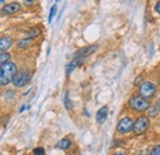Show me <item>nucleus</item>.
<instances>
[{
	"mask_svg": "<svg viewBox=\"0 0 160 155\" xmlns=\"http://www.w3.org/2000/svg\"><path fill=\"white\" fill-rule=\"evenodd\" d=\"M155 11H157L158 14H160V1H158L157 5H155Z\"/></svg>",
	"mask_w": 160,
	"mask_h": 155,
	"instance_id": "nucleus-20",
	"label": "nucleus"
},
{
	"mask_svg": "<svg viewBox=\"0 0 160 155\" xmlns=\"http://www.w3.org/2000/svg\"><path fill=\"white\" fill-rule=\"evenodd\" d=\"M148 128H149V118L148 117L140 116L134 121L133 132L136 134H143Z\"/></svg>",
	"mask_w": 160,
	"mask_h": 155,
	"instance_id": "nucleus-5",
	"label": "nucleus"
},
{
	"mask_svg": "<svg viewBox=\"0 0 160 155\" xmlns=\"http://www.w3.org/2000/svg\"><path fill=\"white\" fill-rule=\"evenodd\" d=\"M31 79V72L28 70H22V72H19L14 80H12V84L15 88H23Z\"/></svg>",
	"mask_w": 160,
	"mask_h": 155,
	"instance_id": "nucleus-3",
	"label": "nucleus"
},
{
	"mask_svg": "<svg viewBox=\"0 0 160 155\" xmlns=\"http://www.w3.org/2000/svg\"><path fill=\"white\" fill-rule=\"evenodd\" d=\"M70 145H72V142L68 139V138H63V139H60L59 142L57 143V148L58 149H62V150H67V149H69L70 148Z\"/></svg>",
	"mask_w": 160,
	"mask_h": 155,
	"instance_id": "nucleus-10",
	"label": "nucleus"
},
{
	"mask_svg": "<svg viewBox=\"0 0 160 155\" xmlns=\"http://www.w3.org/2000/svg\"><path fill=\"white\" fill-rule=\"evenodd\" d=\"M32 41H33V39H31V38H22L19 41L18 47H19V48H26V47H28V46L32 43Z\"/></svg>",
	"mask_w": 160,
	"mask_h": 155,
	"instance_id": "nucleus-14",
	"label": "nucleus"
},
{
	"mask_svg": "<svg viewBox=\"0 0 160 155\" xmlns=\"http://www.w3.org/2000/svg\"><path fill=\"white\" fill-rule=\"evenodd\" d=\"M115 155H127V154H126L124 152H118V153H116Z\"/></svg>",
	"mask_w": 160,
	"mask_h": 155,
	"instance_id": "nucleus-21",
	"label": "nucleus"
},
{
	"mask_svg": "<svg viewBox=\"0 0 160 155\" xmlns=\"http://www.w3.org/2000/svg\"><path fill=\"white\" fill-rule=\"evenodd\" d=\"M44 154H46V152H44L43 148H36L33 150V155H44Z\"/></svg>",
	"mask_w": 160,
	"mask_h": 155,
	"instance_id": "nucleus-19",
	"label": "nucleus"
},
{
	"mask_svg": "<svg viewBox=\"0 0 160 155\" xmlns=\"http://www.w3.org/2000/svg\"><path fill=\"white\" fill-rule=\"evenodd\" d=\"M20 8L21 6L19 2H10V4L5 5L1 11L4 15H12V14H16L20 10Z\"/></svg>",
	"mask_w": 160,
	"mask_h": 155,
	"instance_id": "nucleus-7",
	"label": "nucleus"
},
{
	"mask_svg": "<svg viewBox=\"0 0 160 155\" xmlns=\"http://www.w3.org/2000/svg\"><path fill=\"white\" fill-rule=\"evenodd\" d=\"M133 127H134V122L131 118L124 117V118H122L118 122L117 131L120 133H122V134H126V133H129L131 131H133Z\"/></svg>",
	"mask_w": 160,
	"mask_h": 155,
	"instance_id": "nucleus-6",
	"label": "nucleus"
},
{
	"mask_svg": "<svg viewBox=\"0 0 160 155\" xmlns=\"http://www.w3.org/2000/svg\"><path fill=\"white\" fill-rule=\"evenodd\" d=\"M96 48H98V46H89V47H86V48H82V49H80V51H78V52L75 53V58L82 59L84 57H88V56H90L91 53H94V52L96 51Z\"/></svg>",
	"mask_w": 160,
	"mask_h": 155,
	"instance_id": "nucleus-8",
	"label": "nucleus"
},
{
	"mask_svg": "<svg viewBox=\"0 0 160 155\" xmlns=\"http://www.w3.org/2000/svg\"><path fill=\"white\" fill-rule=\"evenodd\" d=\"M18 74V68L14 63L9 62L4 65H1V69H0V84L2 86L8 85L10 81L12 82L15 75Z\"/></svg>",
	"mask_w": 160,
	"mask_h": 155,
	"instance_id": "nucleus-1",
	"label": "nucleus"
},
{
	"mask_svg": "<svg viewBox=\"0 0 160 155\" xmlns=\"http://www.w3.org/2000/svg\"><path fill=\"white\" fill-rule=\"evenodd\" d=\"M9 59H10V54L9 53H5V52L0 53V63H1V65L9 63Z\"/></svg>",
	"mask_w": 160,
	"mask_h": 155,
	"instance_id": "nucleus-16",
	"label": "nucleus"
},
{
	"mask_svg": "<svg viewBox=\"0 0 160 155\" xmlns=\"http://www.w3.org/2000/svg\"><path fill=\"white\" fill-rule=\"evenodd\" d=\"M41 35V30L38 27H33V28H31L30 31H27L26 32V38H36V37H38Z\"/></svg>",
	"mask_w": 160,
	"mask_h": 155,
	"instance_id": "nucleus-12",
	"label": "nucleus"
},
{
	"mask_svg": "<svg viewBox=\"0 0 160 155\" xmlns=\"http://www.w3.org/2000/svg\"><path fill=\"white\" fill-rule=\"evenodd\" d=\"M106 117H107V107H101L99 110V112L96 113V119L99 123H103L106 121Z\"/></svg>",
	"mask_w": 160,
	"mask_h": 155,
	"instance_id": "nucleus-11",
	"label": "nucleus"
},
{
	"mask_svg": "<svg viewBox=\"0 0 160 155\" xmlns=\"http://www.w3.org/2000/svg\"><path fill=\"white\" fill-rule=\"evenodd\" d=\"M32 2H33V1H25V4H26V5H31Z\"/></svg>",
	"mask_w": 160,
	"mask_h": 155,
	"instance_id": "nucleus-22",
	"label": "nucleus"
},
{
	"mask_svg": "<svg viewBox=\"0 0 160 155\" xmlns=\"http://www.w3.org/2000/svg\"><path fill=\"white\" fill-rule=\"evenodd\" d=\"M11 46H12V39L10 37H1V39H0V49H1V52L8 51Z\"/></svg>",
	"mask_w": 160,
	"mask_h": 155,
	"instance_id": "nucleus-9",
	"label": "nucleus"
},
{
	"mask_svg": "<svg viewBox=\"0 0 160 155\" xmlns=\"http://www.w3.org/2000/svg\"><path fill=\"white\" fill-rule=\"evenodd\" d=\"M64 106H65L67 110H72L73 108V103H72V101L69 98V92H65V95H64Z\"/></svg>",
	"mask_w": 160,
	"mask_h": 155,
	"instance_id": "nucleus-15",
	"label": "nucleus"
},
{
	"mask_svg": "<svg viewBox=\"0 0 160 155\" xmlns=\"http://www.w3.org/2000/svg\"><path fill=\"white\" fill-rule=\"evenodd\" d=\"M155 91H157V88H155V85H154L153 82H150V81H145V82H143L139 86L140 97H143V98H145V100L149 98V97L154 96Z\"/></svg>",
	"mask_w": 160,
	"mask_h": 155,
	"instance_id": "nucleus-4",
	"label": "nucleus"
},
{
	"mask_svg": "<svg viewBox=\"0 0 160 155\" xmlns=\"http://www.w3.org/2000/svg\"><path fill=\"white\" fill-rule=\"evenodd\" d=\"M149 155H160V145H155V147L152 149V152H150Z\"/></svg>",
	"mask_w": 160,
	"mask_h": 155,
	"instance_id": "nucleus-18",
	"label": "nucleus"
},
{
	"mask_svg": "<svg viewBox=\"0 0 160 155\" xmlns=\"http://www.w3.org/2000/svg\"><path fill=\"white\" fill-rule=\"evenodd\" d=\"M56 12H57V5H53V6L51 8V12H49V19H48V22H49V23L52 22V20L54 18Z\"/></svg>",
	"mask_w": 160,
	"mask_h": 155,
	"instance_id": "nucleus-17",
	"label": "nucleus"
},
{
	"mask_svg": "<svg viewBox=\"0 0 160 155\" xmlns=\"http://www.w3.org/2000/svg\"><path fill=\"white\" fill-rule=\"evenodd\" d=\"M81 59H78V58H74L69 64H68V67H67V75H70L72 74V72L75 69V67L79 64V62Z\"/></svg>",
	"mask_w": 160,
	"mask_h": 155,
	"instance_id": "nucleus-13",
	"label": "nucleus"
},
{
	"mask_svg": "<svg viewBox=\"0 0 160 155\" xmlns=\"http://www.w3.org/2000/svg\"><path fill=\"white\" fill-rule=\"evenodd\" d=\"M129 106H131V108H133V110H136L138 112H144L150 107V102L148 100L143 98V97L137 96L132 97L129 100Z\"/></svg>",
	"mask_w": 160,
	"mask_h": 155,
	"instance_id": "nucleus-2",
	"label": "nucleus"
}]
</instances>
